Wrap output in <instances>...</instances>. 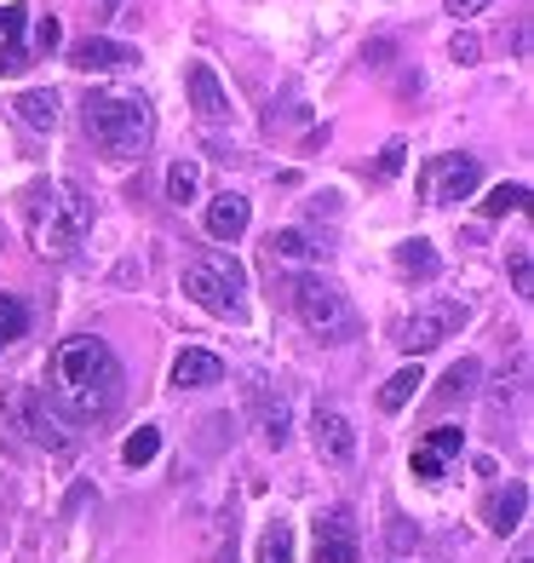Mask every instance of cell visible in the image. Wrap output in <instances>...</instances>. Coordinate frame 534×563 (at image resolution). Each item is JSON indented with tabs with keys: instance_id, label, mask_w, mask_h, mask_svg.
<instances>
[{
	"instance_id": "e0dca14e",
	"label": "cell",
	"mask_w": 534,
	"mask_h": 563,
	"mask_svg": "<svg viewBox=\"0 0 534 563\" xmlns=\"http://www.w3.org/2000/svg\"><path fill=\"white\" fill-rule=\"evenodd\" d=\"M18 115H23V126H35V133H53L58 126V92L53 87H30L18 98Z\"/></svg>"
},
{
	"instance_id": "5b68a950",
	"label": "cell",
	"mask_w": 534,
	"mask_h": 563,
	"mask_svg": "<svg viewBox=\"0 0 534 563\" xmlns=\"http://www.w3.org/2000/svg\"><path fill=\"white\" fill-rule=\"evenodd\" d=\"M293 311L322 345H345L356 334V311L345 305V294L327 276H299L293 282Z\"/></svg>"
},
{
	"instance_id": "2e32d148",
	"label": "cell",
	"mask_w": 534,
	"mask_h": 563,
	"mask_svg": "<svg viewBox=\"0 0 534 563\" xmlns=\"http://www.w3.org/2000/svg\"><path fill=\"white\" fill-rule=\"evenodd\" d=\"M219 379H224V363L213 351H178V363H173L178 391H201V386H219Z\"/></svg>"
},
{
	"instance_id": "e575fe53",
	"label": "cell",
	"mask_w": 534,
	"mask_h": 563,
	"mask_svg": "<svg viewBox=\"0 0 534 563\" xmlns=\"http://www.w3.org/2000/svg\"><path fill=\"white\" fill-rule=\"evenodd\" d=\"M443 7H448L454 18H477L482 7H494V0H443Z\"/></svg>"
},
{
	"instance_id": "9a60e30c",
	"label": "cell",
	"mask_w": 534,
	"mask_h": 563,
	"mask_svg": "<svg viewBox=\"0 0 534 563\" xmlns=\"http://www.w3.org/2000/svg\"><path fill=\"white\" fill-rule=\"evenodd\" d=\"M482 518H489L494 534L523 529V518H529V483H505V489H494L489 506H482Z\"/></svg>"
},
{
	"instance_id": "d4e9b609",
	"label": "cell",
	"mask_w": 534,
	"mask_h": 563,
	"mask_svg": "<svg viewBox=\"0 0 534 563\" xmlns=\"http://www.w3.org/2000/svg\"><path fill=\"white\" fill-rule=\"evenodd\" d=\"M529 185H494L489 201H482V219H505V213H523Z\"/></svg>"
},
{
	"instance_id": "8fae6325",
	"label": "cell",
	"mask_w": 534,
	"mask_h": 563,
	"mask_svg": "<svg viewBox=\"0 0 534 563\" xmlns=\"http://www.w3.org/2000/svg\"><path fill=\"white\" fill-rule=\"evenodd\" d=\"M311 449H316V460H327V466H351L356 460V426L340 415V408H316Z\"/></svg>"
},
{
	"instance_id": "ffe728a7",
	"label": "cell",
	"mask_w": 534,
	"mask_h": 563,
	"mask_svg": "<svg viewBox=\"0 0 534 563\" xmlns=\"http://www.w3.org/2000/svg\"><path fill=\"white\" fill-rule=\"evenodd\" d=\"M270 260H276V265H311L316 247H311V236H304V230H276V236H270Z\"/></svg>"
},
{
	"instance_id": "1f68e13d",
	"label": "cell",
	"mask_w": 534,
	"mask_h": 563,
	"mask_svg": "<svg viewBox=\"0 0 534 563\" xmlns=\"http://www.w3.org/2000/svg\"><path fill=\"white\" fill-rule=\"evenodd\" d=\"M30 69V53H23V46L12 41V46H0V75H23Z\"/></svg>"
},
{
	"instance_id": "f1b7e54d",
	"label": "cell",
	"mask_w": 534,
	"mask_h": 563,
	"mask_svg": "<svg viewBox=\"0 0 534 563\" xmlns=\"http://www.w3.org/2000/svg\"><path fill=\"white\" fill-rule=\"evenodd\" d=\"M402 162H409V144L391 139L386 150H379V178H397V173H402Z\"/></svg>"
},
{
	"instance_id": "3957f363",
	"label": "cell",
	"mask_w": 534,
	"mask_h": 563,
	"mask_svg": "<svg viewBox=\"0 0 534 563\" xmlns=\"http://www.w3.org/2000/svg\"><path fill=\"white\" fill-rule=\"evenodd\" d=\"M156 133L144 92H92L87 98V139L104 150L110 162H138Z\"/></svg>"
},
{
	"instance_id": "277c9868",
	"label": "cell",
	"mask_w": 534,
	"mask_h": 563,
	"mask_svg": "<svg viewBox=\"0 0 534 563\" xmlns=\"http://www.w3.org/2000/svg\"><path fill=\"white\" fill-rule=\"evenodd\" d=\"M185 294L201 305V311L236 322V317L247 311V271H242L236 253L213 247V253H201V260L185 265Z\"/></svg>"
},
{
	"instance_id": "484cf974",
	"label": "cell",
	"mask_w": 534,
	"mask_h": 563,
	"mask_svg": "<svg viewBox=\"0 0 534 563\" xmlns=\"http://www.w3.org/2000/svg\"><path fill=\"white\" fill-rule=\"evenodd\" d=\"M23 328H30V311H23V299L0 294V351H7L12 340H23Z\"/></svg>"
},
{
	"instance_id": "cb8c5ba5",
	"label": "cell",
	"mask_w": 534,
	"mask_h": 563,
	"mask_svg": "<svg viewBox=\"0 0 534 563\" xmlns=\"http://www.w3.org/2000/svg\"><path fill=\"white\" fill-rule=\"evenodd\" d=\"M156 454H162V431H156V426H138L133 438L121 443V460H126V466H149Z\"/></svg>"
},
{
	"instance_id": "7402d4cb",
	"label": "cell",
	"mask_w": 534,
	"mask_h": 563,
	"mask_svg": "<svg viewBox=\"0 0 534 563\" xmlns=\"http://www.w3.org/2000/svg\"><path fill=\"white\" fill-rule=\"evenodd\" d=\"M397 271H409V276H437V247H431L425 236H409L397 247Z\"/></svg>"
},
{
	"instance_id": "7c38bea8",
	"label": "cell",
	"mask_w": 534,
	"mask_h": 563,
	"mask_svg": "<svg viewBox=\"0 0 534 563\" xmlns=\"http://www.w3.org/2000/svg\"><path fill=\"white\" fill-rule=\"evenodd\" d=\"M69 64L75 69H98V75H110V69H133L138 64V53L126 41H110V35H87V41H75L69 46Z\"/></svg>"
},
{
	"instance_id": "ac0fdd59",
	"label": "cell",
	"mask_w": 534,
	"mask_h": 563,
	"mask_svg": "<svg viewBox=\"0 0 534 563\" xmlns=\"http://www.w3.org/2000/svg\"><path fill=\"white\" fill-rule=\"evenodd\" d=\"M477 379H482V363H477V356H460V363L443 374L437 402H466V397H477Z\"/></svg>"
},
{
	"instance_id": "5bb4252c",
	"label": "cell",
	"mask_w": 534,
	"mask_h": 563,
	"mask_svg": "<svg viewBox=\"0 0 534 563\" xmlns=\"http://www.w3.org/2000/svg\"><path fill=\"white\" fill-rule=\"evenodd\" d=\"M190 110L201 121H224V115H231V92H224V81L213 75V64H190Z\"/></svg>"
},
{
	"instance_id": "83f0119b",
	"label": "cell",
	"mask_w": 534,
	"mask_h": 563,
	"mask_svg": "<svg viewBox=\"0 0 534 563\" xmlns=\"http://www.w3.org/2000/svg\"><path fill=\"white\" fill-rule=\"evenodd\" d=\"M512 282H518L523 299H534V260H529V247H512Z\"/></svg>"
},
{
	"instance_id": "8d00e7d4",
	"label": "cell",
	"mask_w": 534,
	"mask_h": 563,
	"mask_svg": "<svg viewBox=\"0 0 534 563\" xmlns=\"http://www.w3.org/2000/svg\"><path fill=\"white\" fill-rule=\"evenodd\" d=\"M518 563H534V552H529V547H523V552H518Z\"/></svg>"
},
{
	"instance_id": "9c48e42d",
	"label": "cell",
	"mask_w": 534,
	"mask_h": 563,
	"mask_svg": "<svg viewBox=\"0 0 534 563\" xmlns=\"http://www.w3.org/2000/svg\"><path fill=\"white\" fill-rule=\"evenodd\" d=\"M247 415H253V426H259L265 449H288V438H293V408H288V397L276 391L265 374H247Z\"/></svg>"
},
{
	"instance_id": "4316f807",
	"label": "cell",
	"mask_w": 534,
	"mask_h": 563,
	"mask_svg": "<svg viewBox=\"0 0 534 563\" xmlns=\"http://www.w3.org/2000/svg\"><path fill=\"white\" fill-rule=\"evenodd\" d=\"M425 454H437V460H448V454H460L466 449V431L460 426H437V431H425V443H420Z\"/></svg>"
},
{
	"instance_id": "52a82bcc",
	"label": "cell",
	"mask_w": 534,
	"mask_h": 563,
	"mask_svg": "<svg viewBox=\"0 0 534 563\" xmlns=\"http://www.w3.org/2000/svg\"><path fill=\"white\" fill-rule=\"evenodd\" d=\"M477 185H482V162L477 156H437V162H425V173H420V190H425L431 208H454V201H466Z\"/></svg>"
},
{
	"instance_id": "4dcf8cb0",
	"label": "cell",
	"mask_w": 534,
	"mask_h": 563,
	"mask_svg": "<svg viewBox=\"0 0 534 563\" xmlns=\"http://www.w3.org/2000/svg\"><path fill=\"white\" fill-rule=\"evenodd\" d=\"M58 41H64V30H58V18H35V46H41V53H53Z\"/></svg>"
},
{
	"instance_id": "30bf717a",
	"label": "cell",
	"mask_w": 534,
	"mask_h": 563,
	"mask_svg": "<svg viewBox=\"0 0 534 563\" xmlns=\"http://www.w3.org/2000/svg\"><path fill=\"white\" fill-rule=\"evenodd\" d=\"M311 563H363V534H356L351 506H327L316 518V552Z\"/></svg>"
},
{
	"instance_id": "d6a6232c",
	"label": "cell",
	"mask_w": 534,
	"mask_h": 563,
	"mask_svg": "<svg viewBox=\"0 0 534 563\" xmlns=\"http://www.w3.org/2000/svg\"><path fill=\"white\" fill-rule=\"evenodd\" d=\"M23 18H30V12H23V7H0V41H18V30H23Z\"/></svg>"
},
{
	"instance_id": "44dd1931",
	"label": "cell",
	"mask_w": 534,
	"mask_h": 563,
	"mask_svg": "<svg viewBox=\"0 0 534 563\" xmlns=\"http://www.w3.org/2000/svg\"><path fill=\"white\" fill-rule=\"evenodd\" d=\"M196 196H201V167L196 162H173L167 167V201L173 208H190Z\"/></svg>"
},
{
	"instance_id": "6da1fadb",
	"label": "cell",
	"mask_w": 534,
	"mask_h": 563,
	"mask_svg": "<svg viewBox=\"0 0 534 563\" xmlns=\"http://www.w3.org/2000/svg\"><path fill=\"white\" fill-rule=\"evenodd\" d=\"M121 391H126L121 356L98 334H75L53 351V402L69 420H81V426L110 420L121 408Z\"/></svg>"
},
{
	"instance_id": "4fadbf2b",
	"label": "cell",
	"mask_w": 534,
	"mask_h": 563,
	"mask_svg": "<svg viewBox=\"0 0 534 563\" xmlns=\"http://www.w3.org/2000/svg\"><path fill=\"white\" fill-rule=\"evenodd\" d=\"M247 224H253V201H247V196L224 190V196L208 201V236H213V242H236Z\"/></svg>"
},
{
	"instance_id": "f546056e",
	"label": "cell",
	"mask_w": 534,
	"mask_h": 563,
	"mask_svg": "<svg viewBox=\"0 0 534 563\" xmlns=\"http://www.w3.org/2000/svg\"><path fill=\"white\" fill-rule=\"evenodd\" d=\"M448 58L460 64V69H471V64L482 58V41H477V35H454V46H448Z\"/></svg>"
},
{
	"instance_id": "603a6c76",
	"label": "cell",
	"mask_w": 534,
	"mask_h": 563,
	"mask_svg": "<svg viewBox=\"0 0 534 563\" xmlns=\"http://www.w3.org/2000/svg\"><path fill=\"white\" fill-rule=\"evenodd\" d=\"M259 563H293V529L276 518V523H265V534H259Z\"/></svg>"
},
{
	"instance_id": "836d02e7",
	"label": "cell",
	"mask_w": 534,
	"mask_h": 563,
	"mask_svg": "<svg viewBox=\"0 0 534 563\" xmlns=\"http://www.w3.org/2000/svg\"><path fill=\"white\" fill-rule=\"evenodd\" d=\"M414 477L437 483V477H443V460H437V454H425V449H414Z\"/></svg>"
},
{
	"instance_id": "d590c367",
	"label": "cell",
	"mask_w": 534,
	"mask_h": 563,
	"mask_svg": "<svg viewBox=\"0 0 534 563\" xmlns=\"http://www.w3.org/2000/svg\"><path fill=\"white\" fill-rule=\"evenodd\" d=\"M213 563H236V529H231V541H219V552H213Z\"/></svg>"
},
{
	"instance_id": "8992f818",
	"label": "cell",
	"mask_w": 534,
	"mask_h": 563,
	"mask_svg": "<svg viewBox=\"0 0 534 563\" xmlns=\"http://www.w3.org/2000/svg\"><path fill=\"white\" fill-rule=\"evenodd\" d=\"M0 415H7V426L18 431L23 443H35L46 454H64L69 449V431H64V415L53 402H46V391L35 386H7L0 391Z\"/></svg>"
},
{
	"instance_id": "7a4b0ae2",
	"label": "cell",
	"mask_w": 534,
	"mask_h": 563,
	"mask_svg": "<svg viewBox=\"0 0 534 563\" xmlns=\"http://www.w3.org/2000/svg\"><path fill=\"white\" fill-rule=\"evenodd\" d=\"M23 219H30V242L46 260H69L75 242L92 230V201L81 185H30L23 190Z\"/></svg>"
},
{
	"instance_id": "ba28073f",
	"label": "cell",
	"mask_w": 534,
	"mask_h": 563,
	"mask_svg": "<svg viewBox=\"0 0 534 563\" xmlns=\"http://www.w3.org/2000/svg\"><path fill=\"white\" fill-rule=\"evenodd\" d=\"M466 328V305L460 299H431V305H420V311L402 322V351L409 356H420V351H431V345H443L448 334H460Z\"/></svg>"
},
{
	"instance_id": "d6986e66",
	"label": "cell",
	"mask_w": 534,
	"mask_h": 563,
	"mask_svg": "<svg viewBox=\"0 0 534 563\" xmlns=\"http://www.w3.org/2000/svg\"><path fill=\"white\" fill-rule=\"evenodd\" d=\"M425 386V374H420V363H409V368H397L386 386H379V408H386V415H397V408H409L414 402V391Z\"/></svg>"
}]
</instances>
